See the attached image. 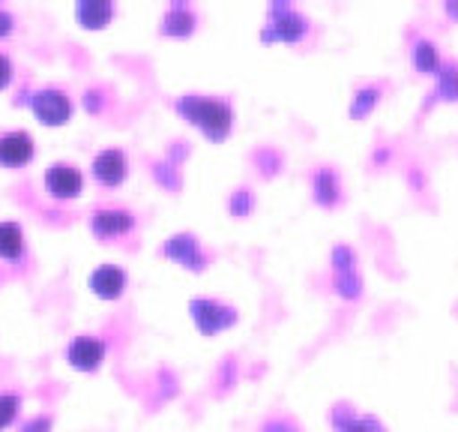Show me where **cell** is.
Here are the masks:
<instances>
[{"instance_id":"cell-1","label":"cell","mask_w":458,"mask_h":432,"mask_svg":"<svg viewBox=\"0 0 458 432\" xmlns=\"http://www.w3.org/2000/svg\"><path fill=\"white\" fill-rule=\"evenodd\" d=\"M183 111H189V115L195 117V124H201L204 133L213 135V138H222L225 133H228V126H231V111H228L225 102L192 99V102H186Z\"/></svg>"},{"instance_id":"cell-2","label":"cell","mask_w":458,"mask_h":432,"mask_svg":"<svg viewBox=\"0 0 458 432\" xmlns=\"http://www.w3.org/2000/svg\"><path fill=\"white\" fill-rule=\"evenodd\" d=\"M33 108H37V115L46 120V124L57 126V124H66L69 111H72V106H69V97L64 91H39L37 97H33Z\"/></svg>"},{"instance_id":"cell-3","label":"cell","mask_w":458,"mask_h":432,"mask_svg":"<svg viewBox=\"0 0 458 432\" xmlns=\"http://www.w3.org/2000/svg\"><path fill=\"white\" fill-rule=\"evenodd\" d=\"M46 184L51 189V195H57V198H75L81 193V171L75 168V166H66V162H57V166H51L48 168V175H46Z\"/></svg>"},{"instance_id":"cell-4","label":"cell","mask_w":458,"mask_h":432,"mask_svg":"<svg viewBox=\"0 0 458 432\" xmlns=\"http://www.w3.org/2000/svg\"><path fill=\"white\" fill-rule=\"evenodd\" d=\"M33 157V138L28 133H6L0 138V162L4 166H24Z\"/></svg>"},{"instance_id":"cell-5","label":"cell","mask_w":458,"mask_h":432,"mask_svg":"<svg viewBox=\"0 0 458 432\" xmlns=\"http://www.w3.org/2000/svg\"><path fill=\"white\" fill-rule=\"evenodd\" d=\"M106 358V342L93 340V336H79L72 345H69V360L79 369H97Z\"/></svg>"},{"instance_id":"cell-6","label":"cell","mask_w":458,"mask_h":432,"mask_svg":"<svg viewBox=\"0 0 458 432\" xmlns=\"http://www.w3.org/2000/svg\"><path fill=\"white\" fill-rule=\"evenodd\" d=\"M93 175H97L99 184L106 186H117L123 184L126 177V157L120 151H102L97 162H93Z\"/></svg>"},{"instance_id":"cell-7","label":"cell","mask_w":458,"mask_h":432,"mask_svg":"<svg viewBox=\"0 0 458 432\" xmlns=\"http://www.w3.org/2000/svg\"><path fill=\"white\" fill-rule=\"evenodd\" d=\"M132 229V213L129 211H97L93 213V231L102 238L126 235Z\"/></svg>"},{"instance_id":"cell-8","label":"cell","mask_w":458,"mask_h":432,"mask_svg":"<svg viewBox=\"0 0 458 432\" xmlns=\"http://www.w3.org/2000/svg\"><path fill=\"white\" fill-rule=\"evenodd\" d=\"M90 285H93V291H97L99 298H120V291H123V285H126V276L120 267L114 264H106V267H99L97 273L90 276Z\"/></svg>"},{"instance_id":"cell-9","label":"cell","mask_w":458,"mask_h":432,"mask_svg":"<svg viewBox=\"0 0 458 432\" xmlns=\"http://www.w3.org/2000/svg\"><path fill=\"white\" fill-rule=\"evenodd\" d=\"M24 253V235L15 222H0V258H19Z\"/></svg>"},{"instance_id":"cell-10","label":"cell","mask_w":458,"mask_h":432,"mask_svg":"<svg viewBox=\"0 0 458 432\" xmlns=\"http://www.w3.org/2000/svg\"><path fill=\"white\" fill-rule=\"evenodd\" d=\"M79 19L88 24V28H102V24H106L108 19H111V13H114V6L111 4H106V0H102V4H97V0H90V4H79Z\"/></svg>"},{"instance_id":"cell-11","label":"cell","mask_w":458,"mask_h":432,"mask_svg":"<svg viewBox=\"0 0 458 432\" xmlns=\"http://www.w3.org/2000/svg\"><path fill=\"white\" fill-rule=\"evenodd\" d=\"M15 409H19V400H15L13 393H4V396H0V429L10 427V423H13Z\"/></svg>"},{"instance_id":"cell-12","label":"cell","mask_w":458,"mask_h":432,"mask_svg":"<svg viewBox=\"0 0 458 432\" xmlns=\"http://www.w3.org/2000/svg\"><path fill=\"white\" fill-rule=\"evenodd\" d=\"M10 79H13V64H10V57H6V55H0V88H4Z\"/></svg>"},{"instance_id":"cell-13","label":"cell","mask_w":458,"mask_h":432,"mask_svg":"<svg viewBox=\"0 0 458 432\" xmlns=\"http://www.w3.org/2000/svg\"><path fill=\"white\" fill-rule=\"evenodd\" d=\"M10 28H13V19L6 13H0V37H4V33H10Z\"/></svg>"}]
</instances>
